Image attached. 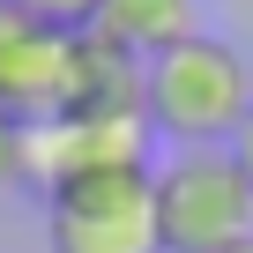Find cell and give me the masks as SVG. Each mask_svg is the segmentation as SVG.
I'll use <instances>...</instances> for the list:
<instances>
[{"mask_svg":"<svg viewBox=\"0 0 253 253\" xmlns=\"http://www.w3.org/2000/svg\"><path fill=\"white\" fill-rule=\"evenodd\" d=\"M253 112V75L223 38H186L142 67V126L179 149H223Z\"/></svg>","mask_w":253,"mask_h":253,"instance_id":"1","label":"cell"},{"mask_svg":"<svg viewBox=\"0 0 253 253\" xmlns=\"http://www.w3.org/2000/svg\"><path fill=\"white\" fill-rule=\"evenodd\" d=\"M149 209L164 253H231L253 238V194L223 149H179L171 164H149Z\"/></svg>","mask_w":253,"mask_h":253,"instance_id":"2","label":"cell"},{"mask_svg":"<svg viewBox=\"0 0 253 253\" xmlns=\"http://www.w3.org/2000/svg\"><path fill=\"white\" fill-rule=\"evenodd\" d=\"M45 238L52 253H164L149 171H89L45 194Z\"/></svg>","mask_w":253,"mask_h":253,"instance_id":"3","label":"cell"},{"mask_svg":"<svg viewBox=\"0 0 253 253\" xmlns=\"http://www.w3.org/2000/svg\"><path fill=\"white\" fill-rule=\"evenodd\" d=\"M89 171H149V126L142 119H38L23 134V179L67 186Z\"/></svg>","mask_w":253,"mask_h":253,"instance_id":"4","label":"cell"},{"mask_svg":"<svg viewBox=\"0 0 253 253\" xmlns=\"http://www.w3.org/2000/svg\"><path fill=\"white\" fill-rule=\"evenodd\" d=\"M52 119H142V60L104 45L97 30H75L60 60Z\"/></svg>","mask_w":253,"mask_h":253,"instance_id":"5","label":"cell"},{"mask_svg":"<svg viewBox=\"0 0 253 253\" xmlns=\"http://www.w3.org/2000/svg\"><path fill=\"white\" fill-rule=\"evenodd\" d=\"M60 60H67V38L60 30H38L30 15H15L8 0H0V112L23 119V126L52 119Z\"/></svg>","mask_w":253,"mask_h":253,"instance_id":"6","label":"cell"},{"mask_svg":"<svg viewBox=\"0 0 253 253\" xmlns=\"http://www.w3.org/2000/svg\"><path fill=\"white\" fill-rule=\"evenodd\" d=\"M89 30L149 67L157 52H171V45L194 38V0H97V23Z\"/></svg>","mask_w":253,"mask_h":253,"instance_id":"7","label":"cell"},{"mask_svg":"<svg viewBox=\"0 0 253 253\" xmlns=\"http://www.w3.org/2000/svg\"><path fill=\"white\" fill-rule=\"evenodd\" d=\"M15 15H30L38 30H60V38H75V30H89L97 23V0H8Z\"/></svg>","mask_w":253,"mask_h":253,"instance_id":"8","label":"cell"},{"mask_svg":"<svg viewBox=\"0 0 253 253\" xmlns=\"http://www.w3.org/2000/svg\"><path fill=\"white\" fill-rule=\"evenodd\" d=\"M23 134H30V126L0 112V186H23Z\"/></svg>","mask_w":253,"mask_h":253,"instance_id":"9","label":"cell"},{"mask_svg":"<svg viewBox=\"0 0 253 253\" xmlns=\"http://www.w3.org/2000/svg\"><path fill=\"white\" fill-rule=\"evenodd\" d=\"M223 157H231V171H238V179H246V194H253V112L238 119V134L223 142Z\"/></svg>","mask_w":253,"mask_h":253,"instance_id":"10","label":"cell"},{"mask_svg":"<svg viewBox=\"0 0 253 253\" xmlns=\"http://www.w3.org/2000/svg\"><path fill=\"white\" fill-rule=\"evenodd\" d=\"M231 253H253V238H246V246H231Z\"/></svg>","mask_w":253,"mask_h":253,"instance_id":"11","label":"cell"}]
</instances>
